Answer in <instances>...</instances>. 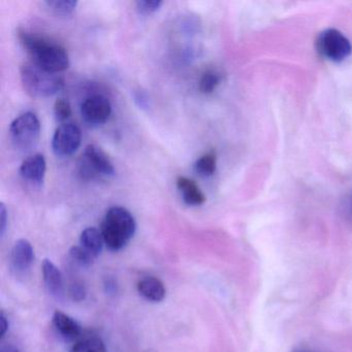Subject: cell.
Returning a JSON list of instances; mask_svg holds the SVG:
<instances>
[{"instance_id":"cell-1","label":"cell","mask_w":352,"mask_h":352,"mask_svg":"<svg viewBox=\"0 0 352 352\" xmlns=\"http://www.w3.org/2000/svg\"><path fill=\"white\" fill-rule=\"evenodd\" d=\"M18 38L32 57V63L38 67L57 74L69 67V53L61 45L24 30H18Z\"/></svg>"},{"instance_id":"cell-2","label":"cell","mask_w":352,"mask_h":352,"mask_svg":"<svg viewBox=\"0 0 352 352\" xmlns=\"http://www.w3.org/2000/svg\"><path fill=\"white\" fill-rule=\"evenodd\" d=\"M137 230L133 214L123 207H112L107 211L102 222V238L110 250L124 248L135 236Z\"/></svg>"},{"instance_id":"cell-3","label":"cell","mask_w":352,"mask_h":352,"mask_svg":"<svg viewBox=\"0 0 352 352\" xmlns=\"http://www.w3.org/2000/svg\"><path fill=\"white\" fill-rule=\"evenodd\" d=\"M20 76L26 94L34 98H50L65 84V80L59 74L47 71L32 61L22 65Z\"/></svg>"},{"instance_id":"cell-4","label":"cell","mask_w":352,"mask_h":352,"mask_svg":"<svg viewBox=\"0 0 352 352\" xmlns=\"http://www.w3.org/2000/svg\"><path fill=\"white\" fill-rule=\"evenodd\" d=\"M79 174L85 180H100L110 178L115 175V168L106 152L91 144L85 148L83 155L80 160Z\"/></svg>"},{"instance_id":"cell-5","label":"cell","mask_w":352,"mask_h":352,"mask_svg":"<svg viewBox=\"0 0 352 352\" xmlns=\"http://www.w3.org/2000/svg\"><path fill=\"white\" fill-rule=\"evenodd\" d=\"M41 135V123L36 114L24 113L12 122L10 137L14 147L28 152L36 147Z\"/></svg>"},{"instance_id":"cell-6","label":"cell","mask_w":352,"mask_h":352,"mask_svg":"<svg viewBox=\"0 0 352 352\" xmlns=\"http://www.w3.org/2000/svg\"><path fill=\"white\" fill-rule=\"evenodd\" d=\"M319 54L333 63H342L352 53L350 41L338 30L329 28L319 34L316 41Z\"/></svg>"},{"instance_id":"cell-7","label":"cell","mask_w":352,"mask_h":352,"mask_svg":"<svg viewBox=\"0 0 352 352\" xmlns=\"http://www.w3.org/2000/svg\"><path fill=\"white\" fill-rule=\"evenodd\" d=\"M81 131L77 125L73 123L61 124L53 135V151L61 157L72 155L81 145Z\"/></svg>"},{"instance_id":"cell-8","label":"cell","mask_w":352,"mask_h":352,"mask_svg":"<svg viewBox=\"0 0 352 352\" xmlns=\"http://www.w3.org/2000/svg\"><path fill=\"white\" fill-rule=\"evenodd\" d=\"M112 112L108 98L102 96H94L86 98L81 106L83 120L91 126H98L107 122Z\"/></svg>"},{"instance_id":"cell-9","label":"cell","mask_w":352,"mask_h":352,"mask_svg":"<svg viewBox=\"0 0 352 352\" xmlns=\"http://www.w3.org/2000/svg\"><path fill=\"white\" fill-rule=\"evenodd\" d=\"M34 261V250L32 243L25 239H20L12 249L11 261L13 269L22 274L28 271Z\"/></svg>"},{"instance_id":"cell-10","label":"cell","mask_w":352,"mask_h":352,"mask_svg":"<svg viewBox=\"0 0 352 352\" xmlns=\"http://www.w3.org/2000/svg\"><path fill=\"white\" fill-rule=\"evenodd\" d=\"M46 160L42 154H34L22 162L20 175L24 180L32 183H42L46 174Z\"/></svg>"},{"instance_id":"cell-11","label":"cell","mask_w":352,"mask_h":352,"mask_svg":"<svg viewBox=\"0 0 352 352\" xmlns=\"http://www.w3.org/2000/svg\"><path fill=\"white\" fill-rule=\"evenodd\" d=\"M45 285L51 296L59 298L63 292V276L52 261L46 258L42 265Z\"/></svg>"},{"instance_id":"cell-12","label":"cell","mask_w":352,"mask_h":352,"mask_svg":"<svg viewBox=\"0 0 352 352\" xmlns=\"http://www.w3.org/2000/svg\"><path fill=\"white\" fill-rule=\"evenodd\" d=\"M52 322L57 333H60L61 337L65 339L75 340L81 335L82 329L80 323L61 311H55Z\"/></svg>"},{"instance_id":"cell-13","label":"cell","mask_w":352,"mask_h":352,"mask_svg":"<svg viewBox=\"0 0 352 352\" xmlns=\"http://www.w3.org/2000/svg\"><path fill=\"white\" fill-rule=\"evenodd\" d=\"M138 292L149 302H160L166 298L164 282L155 277H145L138 282Z\"/></svg>"},{"instance_id":"cell-14","label":"cell","mask_w":352,"mask_h":352,"mask_svg":"<svg viewBox=\"0 0 352 352\" xmlns=\"http://www.w3.org/2000/svg\"><path fill=\"white\" fill-rule=\"evenodd\" d=\"M177 187L182 193L183 201L188 206H201L206 201V197L201 192L197 183L186 177H179Z\"/></svg>"},{"instance_id":"cell-15","label":"cell","mask_w":352,"mask_h":352,"mask_svg":"<svg viewBox=\"0 0 352 352\" xmlns=\"http://www.w3.org/2000/svg\"><path fill=\"white\" fill-rule=\"evenodd\" d=\"M104 241L102 232L96 228H88L82 232L80 236V246L83 247L86 251L98 257L104 248Z\"/></svg>"},{"instance_id":"cell-16","label":"cell","mask_w":352,"mask_h":352,"mask_svg":"<svg viewBox=\"0 0 352 352\" xmlns=\"http://www.w3.org/2000/svg\"><path fill=\"white\" fill-rule=\"evenodd\" d=\"M71 352H107L106 345L100 338L87 337L78 341Z\"/></svg>"},{"instance_id":"cell-17","label":"cell","mask_w":352,"mask_h":352,"mask_svg":"<svg viewBox=\"0 0 352 352\" xmlns=\"http://www.w3.org/2000/svg\"><path fill=\"white\" fill-rule=\"evenodd\" d=\"M216 164H217V157H216L215 152L211 151L204 154L201 158L195 162V170L199 173L201 176L209 177L215 173Z\"/></svg>"},{"instance_id":"cell-18","label":"cell","mask_w":352,"mask_h":352,"mask_svg":"<svg viewBox=\"0 0 352 352\" xmlns=\"http://www.w3.org/2000/svg\"><path fill=\"white\" fill-rule=\"evenodd\" d=\"M221 82V75L215 71H208L204 74L199 81V90L201 94H212Z\"/></svg>"},{"instance_id":"cell-19","label":"cell","mask_w":352,"mask_h":352,"mask_svg":"<svg viewBox=\"0 0 352 352\" xmlns=\"http://www.w3.org/2000/svg\"><path fill=\"white\" fill-rule=\"evenodd\" d=\"M46 3L50 8L51 11L56 15L67 16L75 11L78 1L76 0H50Z\"/></svg>"},{"instance_id":"cell-20","label":"cell","mask_w":352,"mask_h":352,"mask_svg":"<svg viewBox=\"0 0 352 352\" xmlns=\"http://www.w3.org/2000/svg\"><path fill=\"white\" fill-rule=\"evenodd\" d=\"M69 255H71L72 259L75 261L78 265H83V267L91 265L94 261H96V257L90 254L80 245L79 246L72 247L71 250H69Z\"/></svg>"},{"instance_id":"cell-21","label":"cell","mask_w":352,"mask_h":352,"mask_svg":"<svg viewBox=\"0 0 352 352\" xmlns=\"http://www.w3.org/2000/svg\"><path fill=\"white\" fill-rule=\"evenodd\" d=\"M162 3V0H139L135 3V8L141 15H150L157 12Z\"/></svg>"},{"instance_id":"cell-22","label":"cell","mask_w":352,"mask_h":352,"mask_svg":"<svg viewBox=\"0 0 352 352\" xmlns=\"http://www.w3.org/2000/svg\"><path fill=\"white\" fill-rule=\"evenodd\" d=\"M54 114L55 118L59 122H65L72 115V107L69 102L63 98L57 100L54 104Z\"/></svg>"},{"instance_id":"cell-23","label":"cell","mask_w":352,"mask_h":352,"mask_svg":"<svg viewBox=\"0 0 352 352\" xmlns=\"http://www.w3.org/2000/svg\"><path fill=\"white\" fill-rule=\"evenodd\" d=\"M342 210L346 219L352 223V189L346 193L342 201Z\"/></svg>"},{"instance_id":"cell-24","label":"cell","mask_w":352,"mask_h":352,"mask_svg":"<svg viewBox=\"0 0 352 352\" xmlns=\"http://www.w3.org/2000/svg\"><path fill=\"white\" fill-rule=\"evenodd\" d=\"M69 294H71L72 298H73L74 300L81 302L86 296L85 287H84L83 284L81 283L73 284V285L71 286V289H69Z\"/></svg>"},{"instance_id":"cell-25","label":"cell","mask_w":352,"mask_h":352,"mask_svg":"<svg viewBox=\"0 0 352 352\" xmlns=\"http://www.w3.org/2000/svg\"><path fill=\"white\" fill-rule=\"evenodd\" d=\"M133 98H135V104L140 107L141 109H148L149 108V96L146 94L143 90H137L133 94Z\"/></svg>"},{"instance_id":"cell-26","label":"cell","mask_w":352,"mask_h":352,"mask_svg":"<svg viewBox=\"0 0 352 352\" xmlns=\"http://www.w3.org/2000/svg\"><path fill=\"white\" fill-rule=\"evenodd\" d=\"M8 211L5 204H0V236H3L7 228Z\"/></svg>"},{"instance_id":"cell-27","label":"cell","mask_w":352,"mask_h":352,"mask_svg":"<svg viewBox=\"0 0 352 352\" xmlns=\"http://www.w3.org/2000/svg\"><path fill=\"white\" fill-rule=\"evenodd\" d=\"M8 329H9V321H8L6 315L1 313V315H0V337H1V339L5 337Z\"/></svg>"},{"instance_id":"cell-28","label":"cell","mask_w":352,"mask_h":352,"mask_svg":"<svg viewBox=\"0 0 352 352\" xmlns=\"http://www.w3.org/2000/svg\"><path fill=\"white\" fill-rule=\"evenodd\" d=\"M0 352H19V350L13 345H6L1 347Z\"/></svg>"},{"instance_id":"cell-29","label":"cell","mask_w":352,"mask_h":352,"mask_svg":"<svg viewBox=\"0 0 352 352\" xmlns=\"http://www.w3.org/2000/svg\"><path fill=\"white\" fill-rule=\"evenodd\" d=\"M294 352H308V351H305V350H296V351H294Z\"/></svg>"}]
</instances>
